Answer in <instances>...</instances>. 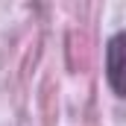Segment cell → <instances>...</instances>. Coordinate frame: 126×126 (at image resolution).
<instances>
[{"instance_id":"6da1fadb","label":"cell","mask_w":126,"mask_h":126,"mask_svg":"<svg viewBox=\"0 0 126 126\" xmlns=\"http://www.w3.org/2000/svg\"><path fill=\"white\" fill-rule=\"evenodd\" d=\"M106 79L109 88L126 100V30H117L106 41Z\"/></svg>"}]
</instances>
